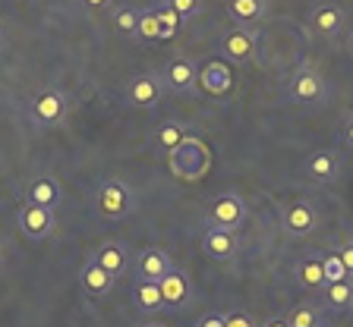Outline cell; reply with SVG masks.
<instances>
[{
  "instance_id": "6da1fadb",
  "label": "cell",
  "mask_w": 353,
  "mask_h": 327,
  "mask_svg": "<svg viewBox=\"0 0 353 327\" xmlns=\"http://www.w3.org/2000/svg\"><path fill=\"white\" fill-rule=\"evenodd\" d=\"M168 164H170V170H174L180 180L192 182V180H199V176L208 170L212 154H208V148L202 145L199 138H183V142L168 154Z\"/></svg>"
},
{
  "instance_id": "7a4b0ae2",
  "label": "cell",
  "mask_w": 353,
  "mask_h": 327,
  "mask_svg": "<svg viewBox=\"0 0 353 327\" xmlns=\"http://www.w3.org/2000/svg\"><path fill=\"white\" fill-rule=\"evenodd\" d=\"M95 204L104 218L120 220V218H126V214H132V208H136V192H132V186H126L123 180H104L95 192Z\"/></svg>"
},
{
  "instance_id": "3957f363",
  "label": "cell",
  "mask_w": 353,
  "mask_h": 327,
  "mask_svg": "<svg viewBox=\"0 0 353 327\" xmlns=\"http://www.w3.org/2000/svg\"><path fill=\"white\" fill-rule=\"evenodd\" d=\"M221 54L230 60V63H252L259 57V32L256 29H246V25H234V29H224L218 41Z\"/></svg>"
},
{
  "instance_id": "277c9868",
  "label": "cell",
  "mask_w": 353,
  "mask_h": 327,
  "mask_svg": "<svg viewBox=\"0 0 353 327\" xmlns=\"http://www.w3.org/2000/svg\"><path fill=\"white\" fill-rule=\"evenodd\" d=\"M287 95L296 104H322L328 98V82L319 70L312 66H300L294 76H290V85H287Z\"/></svg>"
},
{
  "instance_id": "5b68a950",
  "label": "cell",
  "mask_w": 353,
  "mask_h": 327,
  "mask_svg": "<svg viewBox=\"0 0 353 327\" xmlns=\"http://www.w3.org/2000/svg\"><path fill=\"white\" fill-rule=\"evenodd\" d=\"M16 226H19V233L26 236V240H48L54 233V226H57V220H54V211L51 208H41V204H32V202H22L19 211H16Z\"/></svg>"
},
{
  "instance_id": "8992f818",
  "label": "cell",
  "mask_w": 353,
  "mask_h": 327,
  "mask_svg": "<svg viewBox=\"0 0 353 327\" xmlns=\"http://www.w3.org/2000/svg\"><path fill=\"white\" fill-rule=\"evenodd\" d=\"M66 110H70V101L60 88H44L41 95L29 101V114L38 126H60L66 120Z\"/></svg>"
},
{
  "instance_id": "52a82bcc",
  "label": "cell",
  "mask_w": 353,
  "mask_h": 327,
  "mask_svg": "<svg viewBox=\"0 0 353 327\" xmlns=\"http://www.w3.org/2000/svg\"><path fill=\"white\" fill-rule=\"evenodd\" d=\"M161 82L168 92H176V95H190L199 85V70L186 54H174V57L164 63L161 70Z\"/></svg>"
},
{
  "instance_id": "ba28073f",
  "label": "cell",
  "mask_w": 353,
  "mask_h": 327,
  "mask_svg": "<svg viewBox=\"0 0 353 327\" xmlns=\"http://www.w3.org/2000/svg\"><path fill=\"white\" fill-rule=\"evenodd\" d=\"M243 218H246V204H243V198L234 196V192H224V196L212 198V204H208V211H205L208 226L230 230V233L243 224Z\"/></svg>"
},
{
  "instance_id": "9c48e42d",
  "label": "cell",
  "mask_w": 353,
  "mask_h": 327,
  "mask_svg": "<svg viewBox=\"0 0 353 327\" xmlns=\"http://www.w3.org/2000/svg\"><path fill=\"white\" fill-rule=\"evenodd\" d=\"M347 25V13L338 0H325V3H316L312 13H309V29L316 32L319 38H338Z\"/></svg>"
},
{
  "instance_id": "30bf717a",
  "label": "cell",
  "mask_w": 353,
  "mask_h": 327,
  "mask_svg": "<svg viewBox=\"0 0 353 327\" xmlns=\"http://www.w3.org/2000/svg\"><path fill=\"white\" fill-rule=\"evenodd\" d=\"M284 230L290 233V236H296V240H303V236H312L319 226V211L312 208V202H306V198H300V202L287 204L284 208Z\"/></svg>"
},
{
  "instance_id": "8fae6325",
  "label": "cell",
  "mask_w": 353,
  "mask_h": 327,
  "mask_svg": "<svg viewBox=\"0 0 353 327\" xmlns=\"http://www.w3.org/2000/svg\"><path fill=\"white\" fill-rule=\"evenodd\" d=\"M126 101L132 107H154V104L161 101L164 95V82H161V73H142L126 85Z\"/></svg>"
},
{
  "instance_id": "7c38bea8",
  "label": "cell",
  "mask_w": 353,
  "mask_h": 327,
  "mask_svg": "<svg viewBox=\"0 0 353 327\" xmlns=\"http://www.w3.org/2000/svg\"><path fill=\"white\" fill-rule=\"evenodd\" d=\"M170 268H174V262H170L168 252H161V249H142V252L136 255V277H139V280L161 284Z\"/></svg>"
},
{
  "instance_id": "4fadbf2b",
  "label": "cell",
  "mask_w": 353,
  "mask_h": 327,
  "mask_svg": "<svg viewBox=\"0 0 353 327\" xmlns=\"http://www.w3.org/2000/svg\"><path fill=\"white\" fill-rule=\"evenodd\" d=\"M202 249H205L208 258H214V262H230L236 255V240L230 230H218V226H208L205 233H202Z\"/></svg>"
},
{
  "instance_id": "5bb4252c",
  "label": "cell",
  "mask_w": 353,
  "mask_h": 327,
  "mask_svg": "<svg viewBox=\"0 0 353 327\" xmlns=\"http://www.w3.org/2000/svg\"><path fill=\"white\" fill-rule=\"evenodd\" d=\"M26 202H32V204H41V208H57L60 204V182L54 180L51 173H41V176H35V180L26 186Z\"/></svg>"
},
{
  "instance_id": "9a60e30c",
  "label": "cell",
  "mask_w": 353,
  "mask_h": 327,
  "mask_svg": "<svg viewBox=\"0 0 353 327\" xmlns=\"http://www.w3.org/2000/svg\"><path fill=\"white\" fill-rule=\"evenodd\" d=\"M306 176L312 182H334L341 173V164H338V154L334 151H312L306 158Z\"/></svg>"
},
{
  "instance_id": "2e32d148",
  "label": "cell",
  "mask_w": 353,
  "mask_h": 327,
  "mask_svg": "<svg viewBox=\"0 0 353 327\" xmlns=\"http://www.w3.org/2000/svg\"><path fill=\"white\" fill-rule=\"evenodd\" d=\"M114 280H117V277H110L108 271L95 262V258H92V262L82 268V274H79V284H82V290H85L88 296H108V293L114 290Z\"/></svg>"
},
{
  "instance_id": "e0dca14e",
  "label": "cell",
  "mask_w": 353,
  "mask_h": 327,
  "mask_svg": "<svg viewBox=\"0 0 353 327\" xmlns=\"http://www.w3.org/2000/svg\"><path fill=\"white\" fill-rule=\"evenodd\" d=\"M158 286H161L164 306H170V308H180L186 299H190V280H186L183 271H176V268H170L168 277H164Z\"/></svg>"
},
{
  "instance_id": "ac0fdd59",
  "label": "cell",
  "mask_w": 353,
  "mask_h": 327,
  "mask_svg": "<svg viewBox=\"0 0 353 327\" xmlns=\"http://www.w3.org/2000/svg\"><path fill=\"white\" fill-rule=\"evenodd\" d=\"M228 13L236 25H256L268 13V0H228Z\"/></svg>"
},
{
  "instance_id": "d6986e66",
  "label": "cell",
  "mask_w": 353,
  "mask_h": 327,
  "mask_svg": "<svg viewBox=\"0 0 353 327\" xmlns=\"http://www.w3.org/2000/svg\"><path fill=\"white\" fill-rule=\"evenodd\" d=\"M296 280H300L306 290H325V284H328L325 262L319 255H303L300 264H296Z\"/></svg>"
},
{
  "instance_id": "ffe728a7",
  "label": "cell",
  "mask_w": 353,
  "mask_h": 327,
  "mask_svg": "<svg viewBox=\"0 0 353 327\" xmlns=\"http://www.w3.org/2000/svg\"><path fill=\"white\" fill-rule=\"evenodd\" d=\"M132 302L145 315H154V312H161V308H168L164 306V296H161V286L152 284V280H139V284L132 286Z\"/></svg>"
},
{
  "instance_id": "44dd1931",
  "label": "cell",
  "mask_w": 353,
  "mask_h": 327,
  "mask_svg": "<svg viewBox=\"0 0 353 327\" xmlns=\"http://www.w3.org/2000/svg\"><path fill=\"white\" fill-rule=\"evenodd\" d=\"M199 82H202V88H205V92H212V95H228L230 85H234V82H230L228 66L218 63V60H214V63H208L205 70L199 73Z\"/></svg>"
},
{
  "instance_id": "7402d4cb",
  "label": "cell",
  "mask_w": 353,
  "mask_h": 327,
  "mask_svg": "<svg viewBox=\"0 0 353 327\" xmlns=\"http://www.w3.org/2000/svg\"><path fill=\"white\" fill-rule=\"evenodd\" d=\"M139 16H142L139 7H132V3H120V7H114V13H110V25H114V32H120V35L136 38Z\"/></svg>"
},
{
  "instance_id": "603a6c76",
  "label": "cell",
  "mask_w": 353,
  "mask_h": 327,
  "mask_svg": "<svg viewBox=\"0 0 353 327\" xmlns=\"http://www.w3.org/2000/svg\"><path fill=\"white\" fill-rule=\"evenodd\" d=\"M95 262L101 264L110 277H120L126 271V249L117 246V242H108V246H101L95 252Z\"/></svg>"
},
{
  "instance_id": "cb8c5ba5",
  "label": "cell",
  "mask_w": 353,
  "mask_h": 327,
  "mask_svg": "<svg viewBox=\"0 0 353 327\" xmlns=\"http://www.w3.org/2000/svg\"><path fill=\"white\" fill-rule=\"evenodd\" d=\"M325 306L334 308V312H344V308H350L353 302V284L350 280H331V284H325Z\"/></svg>"
},
{
  "instance_id": "d4e9b609",
  "label": "cell",
  "mask_w": 353,
  "mask_h": 327,
  "mask_svg": "<svg viewBox=\"0 0 353 327\" xmlns=\"http://www.w3.org/2000/svg\"><path fill=\"white\" fill-rule=\"evenodd\" d=\"M183 138H186V132L180 123H164V126H158V132H154V145L170 154Z\"/></svg>"
},
{
  "instance_id": "484cf974",
  "label": "cell",
  "mask_w": 353,
  "mask_h": 327,
  "mask_svg": "<svg viewBox=\"0 0 353 327\" xmlns=\"http://www.w3.org/2000/svg\"><path fill=\"white\" fill-rule=\"evenodd\" d=\"M136 38H139V41H154V38H161V22H158V13H154V7L142 10Z\"/></svg>"
},
{
  "instance_id": "4316f807",
  "label": "cell",
  "mask_w": 353,
  "mask_h": 327,
  "mask_svg": "<svg viewBox=\"0 0 353 327\" xmlns=\"http://www.w3.org/2000/svg\"><path fill=\"white\" fill-rule=\"evenodd\" d=\"M287 324L290 327H322V312L312 306H300L287 315Z\"/></svg>"
},
{
  "instance_id": "83f0119b",
  "label": "cell",
  "mask_w": 353,
  "mask_h": 327,
  "mask_svg": "<svg viewBox=\"0 0 353 327\" xmlns=\"http://www.w3.org/2000/svg\"><path fill=\"white\" fill-rule=\"evenodd\" d=\"M154 13H158V22H161V41H168V38H174L176 35V29H180V16L174 13V10L168 7V3H158L154 7Z\"/></svg>"
},
{
  "instance_id": "f1b7e54d",
  "label": "cell",
  "mask_w": 353,
  "mask_h": 327,
  "mask_svg": "<svg viewBox=\"0 0 353 327\" xmlns=\"http://www.w3.org/2000/svg\"><path fill=\"white\" fill-rule=\"evenodd\" d=\"M180 19H196L202 13V0H164Z\"/></svg>"
},
{
  "instance_id": "f546056e",
  "label": "cell",
  "mask_w": 353,
  "mask_h": 327,
  "mask_svg": "<svg viewBox=\"0 0 353 327\" xmlns=\"http://www.w3.org/2000/svg\"><path fill=\"white\" fill-rule=\"evenodd\" d=\"M322 262H325V277H328V284L331 280H347L344 264H341L338 255H328V258H322Z\"/></svg>"
},
{
  "instance_id": "4dcf8cb0",
  "label": "cell",
  "mask_w": 353,
  "mask_h": 327,
  "mask_svg": "<svg viewBox=\"0 0 353 327\" xmlns=\"http://www.w3.org/2000/svg\"><path fill=\"white\" fill-rule=\"evenodd\" d=\"M338 258H341V264H344V274L353 277V240H347L344 246H341Z\"/></svg>"
},
{
  "instance_id": "1f68e13d",
  "label": "cell",
  "mask_w": 353,
  "mask_h": 327,
  "mask_svg": "<svg viewBox=\"0 0 353 327\" xmlns=\"http://www.w3.org/2000/svg\"><path fill=\"white\" fill-rule=\"evenodd\" d=\"M224 324H228V327H256V324H252L250 315H243V312L228 315V318H224Z\"/></svg>"
},
{
  "instance_id": "d6a6232c",
  "label": "cell",
  "mask_w": 353,
  "mask_h": 327,
  "mask_svg": "<svg viewBox=\"0 0 353 327\" xmlns=\"http://www.w3.org/2000/svg\"><path fill=\"white\" fill-rule=\"evenodd\" d=\"M196 327H228V324H224V318H221V315H205V318L196 321Z\"/></svg>"
},
{
  "instance_id": "836d02e7",
  "label": "cell",
  "mask_w": 353,
  "mask_h": 327,
  "mask_svg": "<svg viewBox=\"0 0 353 327\" xmlns=\"http://www.w3.org/2000/svg\"><path fill=\"white\" fill-rule=\"evenodd\" d=\"M85 10H108V7H114V0H79Z\"/></svg>"
},
{
  "instance_id": "e575fe53",
  "label": "cell",
  "mask_w": 353,
  "mask_h": 327,
  "mask_svg": "<svg viewBox=\"0 0 353 327\" xmlns=\"http://www.w3.org/2000/svg\"><path fill=\"white\" fill-rule=\"evenodd\" d=\"M344 145H347V148H353V116L344 123Z\"/></svg>"
},
{
  "instance_id": "d590c367",
  "label": "cell",
  "mask_w": 353,
  "mask_h": 327,
  "mask_svg": "<svg viewBox=\"0 0 353 327\" xmlns=\"http://www.w3.org/2000/svg\"><path fill=\"white\" fill-rule=\"evenodd\" d=\"M265 327H290V324H287L284 318H272V321H268V324H265Z\"/></svg>"
},
{
  "instance_id": "8d00e7d4",
  "label": "cell",
  "mask_w": 353,
  "mask_h": 327,
  "mask_svg": "<svg viewBox=\"0 0 353 327\" xmlns=\"http://www.w3.org/2000/svg\"><path fill=\"white\" fill-rule=\"evenodd\" d=\"M347 57L353 60V32H350V35H347Z\"/></svg>"
},
{
  "instance_id": "74e56055",
  "label": "cell",
  "mask_w": 353,
  "mask_h": 327,
  "mask_svg": "<svg viewBox=\"0 0 353 327\" xmlns=\"http://www.w3.org/2000/svg\"><path fill=\"white\" fill-rule=\"evenodd\" d=\"M142 327H164V324H158V321H148V324H142Z\"/></svg>"
},
{
  "instance_id": "f35d334b",
  "label": "cell",
  "mask_w": 353,
  "mask_h": 327,
  "mask_svg": "<svg viewBox=\"0 0 353 327\" xmlns=\"http://www.w3.org/2000/svg\"><path fill=\"white\" fill-rule=\"evenodd\" d=\"M0 44H3V25H0Z\"/></svg>"
},
{
  "instance_id": "ab89813d",
  "label": "cell",
  "mask_w": 353,
  "mask_h": 327,
  "mask_svg": "<svg viewBox=\"0 0 353 327\" xmlns=\"http://www.w3.org/2000/svg\"><path fill=\"white\" fill-rule=\"evenodd\" d=\"M350 308H353V302H350Z\"/></svg>"
}]
</instances>
